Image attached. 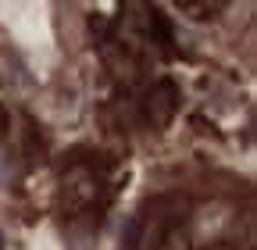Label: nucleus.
Listing matches in <instances>:
<instances>
[{"label":"nucleus","instance_id":"nucleus-1","mask_svg":"<svg viewBox=\"0 0 257 250\" xmlns=\"http://www.w3.org/2000/svg\"><path fill=\"white\" fill-rule=\"evenodd\" d=\"M111 165L96 154V158H75L64 168L61 193L68 211H93L111 197Z\"/></svg>","mask_w":257,"mask_h":250},{"label":"nucleus","instance_id":"nucleus-2","mask_svg":"<svg viewBox=\"0 0 257 250\" xmlns=\"http://www.w3.org/2000/svg\"><path fill=\"white\" fill-rule=\"evenodd\" d=\"M140 111H143V121L154 125V129H165V125L175 118L179 111V89L172 79H157L150 89H147V97L140 100Z\"/></svg>","mask_w":257,"mask_h":250},{"label":"nucleus","instance_id":"nucleus-3","mask_svg":"<svg viewBox=\"0 0 257 250\" xmlns=\"http://www.w3.org/2000/svg\"><path fill=\"white\" fill-rule=\"evenodd\" d=\"M186 11H200L197 18H214V11H221L225 4H182Z\"/></svg>","mask_w":257,"mask_h":250}]
</instances>
